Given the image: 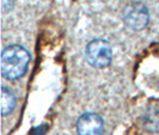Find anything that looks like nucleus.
Returning a JSON list of instances; mask_svg holds the SVG:
<instances>
[{
    "mask_svg": "<svg viewBox=\"0 0 159 135\" xmlns=\"http://www.w3.org/2000/svg\"><path fill=\"white\" fill-rule=\"evenodd\" d=\"M148 19H150L148 10L139 1H133L128 4L123 10V20L132 30L139 31L143 29L148 23Z\"/></svg>",
    "mask_w": 159,
    "mask_h": 135,
    "instance_id": "7ed1b4c3",
    "label": "nucleus"
},
{
    "mask_svg": "<svg viewBox=\"0 0 159 135\" xmlns=\"http://www.w3.org/2000/svg\"><path fill=\"white\" fill-rule=\"evenodd\" d=\"M16 96L13 95L8 88H1V114L5 116L12 111L16 106Z\"/></svg>",
    "mask_w": 159,
    "mask_h": 135,
    "instance_id": "39448f33",
    "label": "nucleus"
},
{
    "mask_svg": "<svg viewBox=\"0 0 159 135\" xmlns=\"http://www.w3.org/2000/svg\"><path fill=\"white\" fill-rule=\"evenodd\" d=\"M103 129V119L93 112L81 115L77 122V132L79 135H102Z\"/></svg>",
    "mask_w": 159,
    "mask_h": 135,
    "instance_id": "20e7f679",
    "label": "nucleus"
},
{
    "mask_svg": "<svg viewBox=\"0 0 159 135\" xmlns=\"http://www.w3.org/2000/svg\"><path fill=\"white\" fill-rule=\"evenodd\" d=\"M143 128L148 132H158L159 130V110L152 109L143 116Z\"/></svg>",
    "mask_w": 159,
    "mask_h": 135,
    "instance_id": "423d86ee",
    "label": "nucleus"
},
{
    "mask_svg": "<svg viewBox=\"0 0 159 135\" xmlns=\"http://www.w3.org/2000/svg\"><path fill=\"white\" fill-rule=\"evenodd\" d=\"M30 62L28 50L22 46L13 44L1 53V73L6 79L15 80L23 77Z\"/></svg>",
    "mask_w": 159,
    "mask_h": 135,
    "instance_id": "f257e3e1",
    "label": "nucleus"
},
{
    "mask_svg": "<svg viewBox=\"0 0 159 135\" xmlns=\"http://www.w3.org/2000/svg\"><path fill=\"white\" fill-rule=\"evenodd\" d=\"M85 54L89 64L97 68H104L109 66L112 59V50L110 44L101 38L91 41L86 47Z\"/></svg>",
    "mask_w": 159,
    "mask_h": 135,
    "instance_id": "f03ea898",
    "label": "nucleus"
}]
</instances>
